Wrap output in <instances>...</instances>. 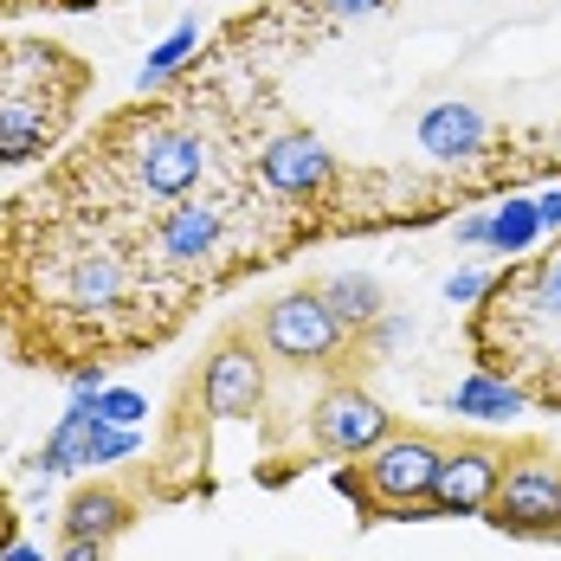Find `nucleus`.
<instances>
[{"instance_id": "nucleus-1", "label": "nucleus", "mask_w": 561, "mask_h": 561, "mask_svg": "<svg viewBox=\"0 0 561 561\" xmlns=\"http://www.w3.org/2000/svg\"><path fill=\"white\" fill-rule=\"evenodd\" d=\"M84 71L58 46H0V162L46 156L71 116Z\"/></svg>"}, {"instance_id": "nucleus-2", "label": "nucleus", "mask_w": 561, "mask_h": 561, "mask_svg": "<svg viewBox=\"0 0 561 561\" xmlns=\"http://www.w3.org/2000/svg\"><path fill=\"white\" fill-rule=\"evenodd\" d=\"M439 458H446V451L433 446V439H381V446L368 451L362 471H342L336 491L375 504L381 516H413V523H420V516H433L426 491H433V478H439Z\"/></svg>"}, {"instance_id": "nucleus-3", "label": "nucleus", "mask_w": 561, "mask_h": 561, "mask_svg": "<svg viewBox=\"0 0 561 561\" xmlns=\"http://www.w3.org/2000/svg\"><path fill=\"white\" fill-rule=\"evenodd\" d=\"M265 348L278 362H323L342 348V317L323 304V290H297V297H278L265 310Z\"/></svg>"}, {"instance_id": "nucleus-4", "label": "nucleus", "mask_w": 561, "mask_h": 561, "mask_svg": "<svg viewBox=\"0 0 561 561\" xmlns=\"http://www.w3.org/2000/svg\"><path fill=\"white\" fill-rule=\"evenodd\" d=\"M310 439L330 451V458H368L381 439H393V420L375 393L330 388L317 400V413H310Z\"/></svg>"}, {"instance_id": "nucleus-5", "label": "nucleus", "mask_w": 561, "mask_h": 561, "mask_svg": "<svg viewBox=\"0 0 561 561\" xmlns=\"http://www.w3.org/2000/svg\"><path fill=\"white\" fill-rule=\"evenodd\" d=\"M561 516V465L549 458H529V465H510L497 497H491V523L510 536H556Z\"/></svg>"}, {"instance_id": "nucleus-6", "label": "nucleus", "mask_w": 561, "mask_h": 561, "mask_svg": "<svg viewBox=\"0 0 561 561\" xmlns=\"http://www.w3.org/2000/svg\"><path fill=\"white\" fill-rule=\"evenodd\" d=\"M259 174H265V187L284 194V201H317V194L336 187V156H330L310 129H284V136L265 142Z\"/></svg>"}, {"instance_id": "nucleus-7", "label": "nucleus", "mask_w": 561, "mask_h": 561, "mask_svg": "<svg viewBox=\"0 0 561 561\" xmlns=\"http://www.w3.org/2000/svg\"><path fill=\"white\" fill-rule=\"evenodd\" d=\"M497 484H504V458H497V451L491 446H458V451L439 458V478H433L426 504H433V516H478V510H491Z\"/></svg>"}, {"instance_id": "nucleus-8", "label": "nucleus", "mask_w": 561, "mask_h": 561, "mask_svg": "<svg viewBox=\"0 0 561 561\" xmlns=\"http://www.w3.org/2000/svg\"><path fill=\"white\" fill-rule=\"evenodd\" d=\"M201 400H207L214 420H252V413L265 407V362H259L245 342H220L214 362H207Z\"/></svg>"}, {"instance_id": "nucleus-9", "label": "nucleus", "mask_w": 561, "mask_h": 561, "mask_svg": "<svg viewBox=\"0 0 561 561\" xmlns=\"http://www.w3.org/2000/svg\"><path fill=\"white\" fill-rule=\"evenodd\" d=\"M207 174V149H201V136H187V129H149L142 142H136V181L149 187V194H187L194 181Z\"/></svg>"}, {"instance_id": "nucleus-10", "label": "nucleus", "mask_w": 561, "mask_h": 561, "mask_svg": "<svg viewBox=\"0 0 561 561\" xmlns=\"http://www.w3.org/2000/svg\"><path fill=\"white\" fill-rule=\"evenodd\" d=\"M220 207H207V201H181L162 214L156 226V252H162V265H201V259H214V245H220Z\"/></svg>"}, {"instance_id": "nucleus-11", "label": "nucleus", "mask_w": 561, "mask_h": 561, "mask_svg": "<svg viewBox=\"0 0 561 561\" xmlns=\"http://www.w3.org/2000/svg\"><path fill=\"white\" fill-rule=\"evenodd\" d=\"M478 142H484V116L478 104H426L420 111V149L426 156H439V162H465V156H478Z\"/></svg>"}, {"instance_id": "nucleus-12", "label": "nucleus", "mask_w": 561, "mask_h": 561, "mask_svg": "<svg viewBox=\"0 0 561 561\" xmlns=\"http://www.w3.org/2000/svg\"><path fill=\"white\" fill-rule=\"evenodd\" d=\"M129 529V497L123 491H78L65 504V542H111Z\"/></svg>"}, {"instance_id": "nucleus-13", "label": "nucleus", "mask_w": 561, "mask_h": 561, "mask_svg": "<svg viewBox=\"0 0 561 561\" xmlns=\"http://www.w3.org/2000/svg\"><path fill=\"white\" fill-rule=\"evenodd\" d=\"M123 290H129L123 265L104 259V252H84V259L71 265V278H65V304H71V310H116Z\"/></svg>"}, {"instance_id": "nucleus-14", "label": "nucleus", "mask_w": 561, "mask_h": 561, "mask_svg": "<svg viewBox=\"0 0 561 561\" xmlns=\"http://www.w3.org/2000/svg\"><path fill=\"white\" fill-rule=\"evenodd\" d=\"M451 413H465V420H516L523 413V393L504 388V381H491V375H471L465 388L451 393Z\"/></svg>"}, {"instance_id": "nucleus-15", "label": "nucleus", "mask_w": 561, "mask_h": 561, "mask_svg": "<svg viewBox=\"0 0 561 561\" xmlns=\"http://www.w3.org/2000/svg\"><path fill=\"white\" fill-rule=\"evenodd\" d=\"M323 304L336 310L342 323H375L381 317V284L362 278V272H342V278L323 284Z\"/></svg>"}, {"instance_id": "nucleus-16", "label": "nucleus", "mask_w": 561, "mask_h": 561, "mask_svg": "<svg viewBox=\"0 0 561 561\" xmlns=\"http://www.w3.org/2000/svg\"><path fill=\"white\" fill-rule=\"evenodd\" d=\"M536 232H542L536 201H510V207H497V214H491V245H497V252H523Z\"/></svg>"}, {"instance_id": "nucleus-17", "label": "nucleus", "mask_w": 561, "mask_h": 561, "mask_svg": "<svg viewBox=\"0 0 561 561\" xmlns=\"http://www.w3.org/2000/svg\"><path fill=\"white\" fill-rule=\"evenodd\" d=\"M187 46H194V26H174L169 39L156 46V58L142 65V91H149V84H162V78H169V71H174V65L187 58Z\"/></svg>"}, {"instance_id": "nucleus-18", "label": "nucleus", "mask_w": 561, "mask_h": 561, "mask_svg": "<svg viewBox=\"0 0 561 561\" xmlns=\"http://www.w3.org/2000/svg\"><path fill=\"white\" fill-rule=\"evenodd\" d=\"M149 407H142V393H129V388H104L98 393V420H111V426H136Z\"/></svg>"}, {"instance_id": "nucleus-19", "label": "nucleus", "mask_w": 561, "mask_h": 561, "mask_svg": "<svg viewBox=\"0 0 561 561\" xmlns=\"http://www.w3.org/2000/svg\"><path fill=\"white\" fill-rule=\"evenodd\" d=\"M536 310L561 317V259H549V265L536 272Z\"/></svg>"}, {"instance_id": "nucleus-20", "label": "nucleus", "mask_w": 561, "mask_h": 561, "mask_svg": "<svg viewBox=\"0 0 561 561\" xmlns=\"http://www.w3.org/2000/svg\"><path fill=\"white\" fill-rule=\"evenodd\" d=\"M484 290H491V278H484V272H451V278H446L451 304H471V297H484Z\"/></svg>"}, {"instance_id": "nucleus-21", "label": "nucleus", "mask_w": 561, "mask_h": 561, "mask_svg": "<svg viewBox=\"0 0 561 561\" xmlns=\"http://www.w3.org/2000/svg\"><path fill=\"white\" fill-rule=\"evenodd\" d=\"M451 232H458V245H491V214H465Z\"/></svg>"}, {"instance_id": "nucleus-22", "label": "nucleus", "mask_w": 561, "mask_h": 561, "mask_svg": "<svg viewBox=\"0 0 561 561\" xmlns=\"http://www.w3.org/2000/svg\"><path fill=\"white\" fill-rule=\"evenodd\" d=\"M323 13H336V20H362V13H375L381 0H317Z\"/></svg>"}, {"instance_id": "nucleus-23", "label": "nucleus", "mask_w": 561, "mask_h": 561, "mask_svg": "<svg viewBox=\"0 0 561 561\" xmlns=\"http://www.w3.org/2000/svg\"><path fill=\"white\" fill-rule=\"evenodd\" d=\"M65 561H104V542H71Z\"/></svg>"}, {"instance_id": "nucleus-24", "label": "nucleus", "mask_w": 561, "mask_h": 561, "mask_svg": "<svg viewBox=\"0 0 561 561\" xmlns=\"http://www.w3.org/2000/svg\"><path fill=\"white\" fill-rule=\"evenodd\" d=\"M536 214H542V226H561V194H549V201H536Z\"/></svg>"}, {"instance_id": "nucleus-25", "label": "nucleus", "mask_w": 561, "mask_h": 561, "mask_svg": "<svg viewBox=\"0 0 561 561\" xmlns=\"http://www.w3.org/2000/svg\"><path fill=\"white\" fill-rule=\"evenodd\" d=\"M7 561H39V556H33V549H13V556H7Z\"/></svg>"}, {"instance_id": "nucleus-26", "label": "nucleus", "mask_w": 561, "mask_h": 561, "mask_svg": "<svg viewBox=\"0 0 561 561\" xmlns=\"http://www.w3.org/2000/svg\"><path fill=\"white\" fill-rule=\"evenodd\" d=\"M556 536H561V516H556Z\"/></svg>"}]
</instances>
